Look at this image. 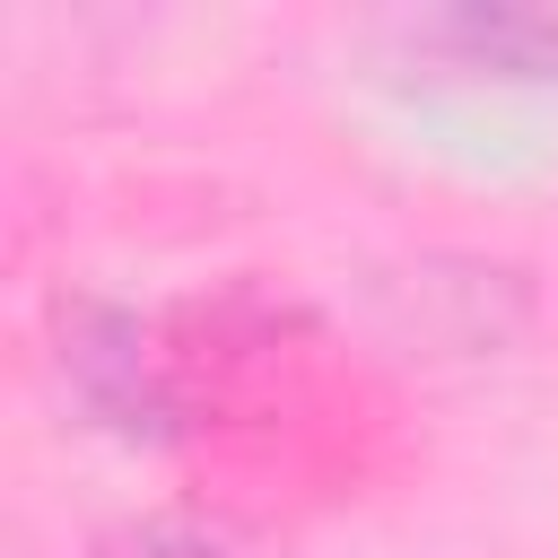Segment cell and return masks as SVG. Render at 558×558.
<instances>
[{
  "label": "cell",
  "mask_w": 558,
  "mask_h": 558,
  "mask_svg": "<svg viewBox=\"0 0 558 558\" xmlns=\"http://www.w3.org/2000/svg\"><path fill=\"white\" fill-rule=\"evenodd\" d=\"M87 558H270L235 532H209V523H113Z\"/></svg>",
  "instance_id": "cell-2"
},
{
  "label": "cell",
  "mask_w": 558,
  "mask_h": 558,
  "mask_svg": "<svg viewBox=\"0 0 558 558\" xmlns=\"http://www.w3.org/2000/svg\"><path fill=\"white\" fill-rule=\"evenodd\" d=\"M427 52H445L453 70H488V78H558V9H436L410 26Z\"/></svg>",
  "instance_id": "cell-1"
}]
</instances>
